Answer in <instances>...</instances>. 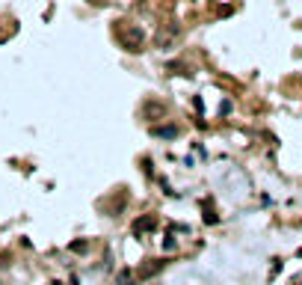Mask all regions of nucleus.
<instances>
[{
    "label": "nucleus",
    "instance_id": "f257e3e1",
    "mask_svg": "<svg viewBox=\"0 0 302 285\" xmlns=\"http://www.w3.org/2000/svg\"><path fill=\"white\" fill-rule=\"evenodd\" d=\"M154 223H157L154 217H145V220H136V226H133V232H136V235H142V232H148V229H154Z\"/></svg>",
    "mask_w": 302,
    "mask_h": 285
},
{
    "label": "nucleus",
    "instance_id": "f03ea898",
    "mask_svg": "<svg viewBox=\"0 0 302 285\" xmlns=\"http://www.w3.org/2000/svg\"><path fill=\"white\" fill-rule=\"evenodd\" d=\"M154 134H157V137H175L178 128H154Z\"/></svg>",
    "mask_w": 302,
    "mask_h": 285
}]
</instances>
